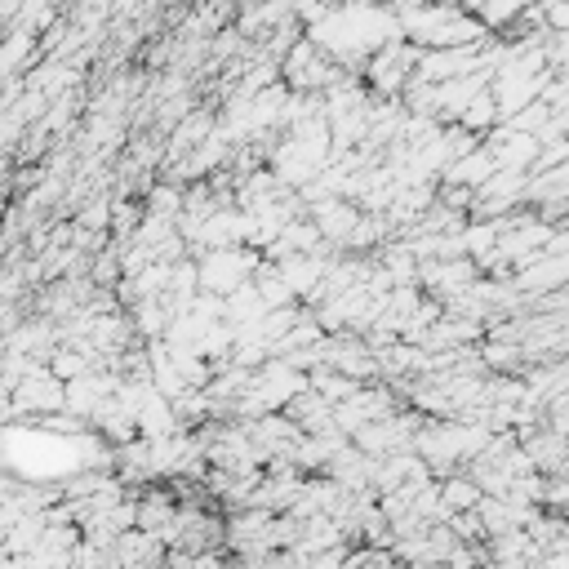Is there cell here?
<instances>
[{"instance_id":"1","label":"cell","mask_w":569,"mask_h":569,"mask_svg":"<svg viewBox=\"0 0 569 569\" xmlns=\"http://www.w3.org/2000/svg\"><path fill=\"white\" fill-rule=\"evenodd\" d=\"M258 267L254 254H245L241 245H223V249H209V254L196 263V281H201L205 294L227 298L232 289H241L249 281V272Z\"/></svg>"},{"instance_id":"2","label":"cell","mask_w":569,"mask_h":569,"mask_svg":"<svg viewBox=\"0 0 569 569\" xmlns=\"http://www.w3.org/2000/svg\"><path fill=\"white\" fill-rule=\"evenodd\" d=\"M112 556H116V569L161 565L165 561V543L156 534H147V529H125V534H116Z\"/></svg>"},{"instance_id":"3","label":"cell","mask_w":569,"mask_h":569,"mask_svg":"<svg viewBox=\"0 0 569 569\" xmlns=\"http://www.w3.org/2000/svg\"><path fill=\"white\" fill-rule=\"evenodd\" d=\"M485 489L472 481V476H449V481L441 485V503L445 512H472L476 503H481Z\"/></svg>"},{"instance_id":"4","label":"cell","mask_w":569,"mask_h":569,"mask_svg":"<svg viewBox=\"0 0 569 569\" xmlns=\"http://www.w3.org/2000/svg\"><path fill=\"white\" fill-rule=\"evenodd\" d=\"M178 516V507L169 503V494H152V498H143V503H138V529H147V534H161V529L169 525Z\"/></svg>"},{"instance_id":"5","label":"cell","mask_w":569,"mask_h":569,"mask_svg":"<svg viewBox=\"0 0 569 569\" xmlns=\"http://www.w3.org/2000/svg\"><path fill=\"white\" fill-rule=\"evenodd\" d=\"M18 401L23 405H36V409H58L67 401L63 392H58V383H49V378H27L23 392H18Z\"/></svg>"},{"instance_id":"6","label":"cell","mask_w":569,"mask_h":569,"mask_svg":"<svg viewBox=\"0 0 569 569\" xmlns=\"http://www.w3.org/2000/svg\"><path fill=\"white\" fill-rule=\"evenodd\" d=\"M409 569H445V565H436V561H414Z\"/></svg>"},{"instance_id":"7","label":"cell","mask_w":569,"mask_h":569,"mask_svg":"<svg viewBox=\"0 0 569 569\" xmlns=\"http://www.w3.org/2000/svg\"><path fill=\"white\" fill-rule=\"evenodd\" d=\"M143 569H165V561H161V565H143Z\"/></svg>"}]
</instances>
